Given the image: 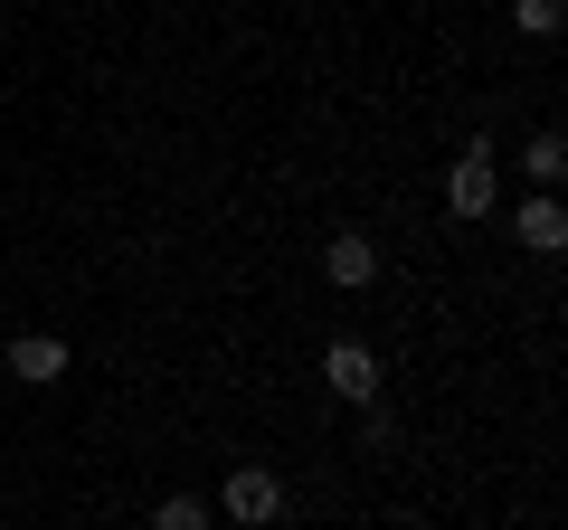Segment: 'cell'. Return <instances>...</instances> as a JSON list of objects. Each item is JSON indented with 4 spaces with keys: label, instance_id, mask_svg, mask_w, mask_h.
<instances>
[{
    "label": "cell",
    "instance_id": "6da1fadb",
    "mask_svg": "<svg viewBox=\"0 0 568 530\" xmlns=\"http://www.w3.org/2000/svg\"><path fill=\"white\" fill-rule=\"evenodd\" d=\"M446 208H455V218H493V208H503V143H493V133H474V143L455 152Z\"/></svg>",
    "mask_w": 568,
    "mask_h": 530
},
{
    "label": "cell",
    "instance_id": "7a4b0ae2",
    "mask_svg": "<svg viewBox=\"0 0 568 530\" xmlns=\"http://www.w3.org/2000/svg\"><path fill=\"white\" fill-rule=\"evenodd\" d=\"M219 511H227L237 530H275V521H284V473H275V465H237V473L219 483Z\"/></svg>",
    "mask_w": 568,
    "mask_h": 530
},
{
    "label": "cell",
    "instance_id": "3957f363",
    "mask_svg": "<svg viewBox=\"0 0 568 530\" xmlns=\"http://www.w3.org/2000/svg\"><path fill=\"white\" fill-rule=\"evenodd\" d=\"M0 369H10L20 388H58L67 369H77V350H67V332H20V342L0 350Z\"/></svg>",
    "mask_w": 568,
    "mask_h": 530
},
{
    "label": "cell",
    "instance_id": "277c9868",
    "mask_svg": "<svg viewBox=\"0 0 568 530\" xmlns=\"http://www.w3.org/2000/svg\"><path fill=\"white\" fill-rule=\"evenodd\" d=\"M323 388L342 398V408H369V398H379V350H369V342H351V332H342V342L323 350Z\"/></svg>",
    "mask_w": 568,
    "mask_h": 530
},
{
    "label": "cell",
    "instance_id": "5b68a950",
    "mask_svg": "<svg viewBox=\"0 0 568 530\" xmlns=\"http://www.w3.org/2000/svg\"><path fill=\"white\" fill-rule=\"evenodd\" d=\"M323 275H332V294H369L379 285V237H369V227H342V237L323 246Z\"/></svg>",
    "mask_w": 568,
    "mask_h": 530
},
{
    "label": "cell",
    "instance_id": "8992f818",
    "mask_svg": "<svg viewBox=\"0 0 568 530\" xmlns=\"http://www.w3.org/2000/svg\"><path fill=\"white\" fill-rule=\"evenodd\" d=\"M511 237H521L530 256H559V246H568V208H559V190H530V200L511 208Z\"/></svg>",
    "mask_w": 568,
    "mask_h": 530
},
{
    "label": "cell",
    "instance_id": "52a82bcc",
    "mask_svg": "<svg viewBox=\"0 0 568 530\" xmlns=\"http://www.w3.org/2000/svg\"><path fill=\"white\" fill-rule=\"evenodd\" d=\"M521 171H530V190H559L568 181V133H549V123H540V133L521 143Z\"/></svg>",
    "mask_w": 568,
    "mask_h": 530
},
{
    "label": "cell",
    "instance_id": "ba28073f",
    "mask_svg": "<svg viewBox=\"0 0 568 530\" xmlns=\"http://www.w3.org/2000/svg\"><path fill=\"white\" fill-rule=\"evenodd\" d=\"M152 530H219V511H209L200 492H162V502H152Z\"/></svg>",
    "mask_w": 568,
    "mask_h": 530
},
{
    "label": "cell",
    "instance_id": "9c48e42d",
    "mask_svg": "<svg viewBox=\"0 0 568 530\" xmlns=\"http://www.w3.org/2000/svg\"><path fill=\"white\" fill-rule=\"evenodd\" d=\"M559 0H511V29H521V39H559Z\"/></svg>",
    "mask_w": 568,
    "mask_h": 530
},
{
    "label": "cell",
    "instance_id": "30bf717a",
    "mask_svg": "<svg viewBox=\"0 0 568 530\" xmlns=\"http://www.w3.org/2000/svg\"><path fill=\"white\" fill-rule=\"evenodd\" d=\"M361 446H369V455H398V417H388L379 398H369V408H361Z\"/></svg>",
    "mask_w": 568,
    "mask_h": 530
}]
</instances>
